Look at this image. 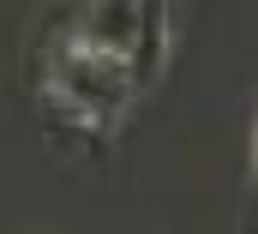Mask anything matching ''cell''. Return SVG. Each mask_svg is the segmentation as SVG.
I'll return each mask as SVG.
<instances>
[{
	"label": "cell",
	"instance_id": "obj_3",
	"mask_svg": "<svg viewBox=\"0 0 258 234\" xmlns=\"http://www.w3.org/2000/svg\"><path fill=\"white\" fill-rule=\"evenodd\" d=\"M168 48H174V36H168V6H138V36H132V48H126V84L132 90H144V84L162 78Z\"/></svg>",
	"mask_w": 258,
	"mask_h": 234
},
{
	"label": "cell",
	"instance_id": "obj_1",
	"mask_svg": "<svg viewBox=\"0 0 258 234\" xmlns=\"http://www.w3.org/2000/svg\"><path fill=\"white\" fill-rule=\"evenodd\" d=\"M42 96L48 108L90 132H108L114 120L126 114L132 102V84H126V66L96 48H84L78 36H54L48 42V60H42Z\"/></svg>",
	"mask_w": 258,
	"mask_h": 234
},
{
	"label": "cell",
	"instance_id": "obj_2",
	"mask_svg": "<svg viewBox=\"0 0 258 234\" xmlns=\"http://www.w3.org/2000/svg\"><path fill=\"white\" fill-rule=\"evenodd\" d=\"M84 48H96V54L120 60L126 66V48L132 36H138V6H120V0H96V6H84L78 12V30H72Z\"/></svg>",
	"mask_w": 258,
	"mask_h": 234
}]
</instances>
